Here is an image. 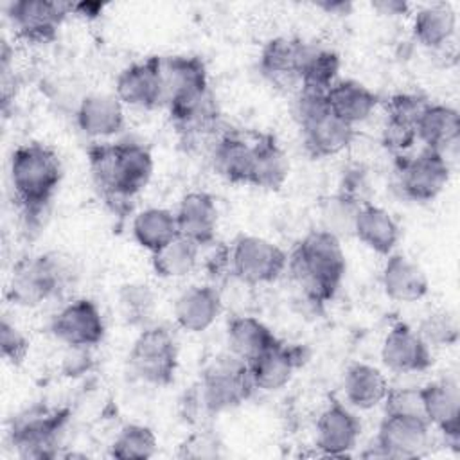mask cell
<instances>
[{"label": "cell", "mask_w": 460, "mask_h": 460, "mask_svg": "<svg viewBox=\"0 0 460 460\" xmlns=\"http://www.w3.org/2000/svg\"><path fill=\"white\" fill-rule=\"evenodd\" d=\"M0 349H2L4 359L14 367L22 365L29 354L27 336L5 316L2 318V323H0Z\"/></svg>", "instance_id": "b9f144b4"}, {"label": "cell", "mask_w": 460, "mask_h": 460, "mask_svg": "<svg viewBox=\"0 0 460 460\" xmlns=\"http://www.w3.org/2000/svg\"><path fill=\"white\" fill-rule=\"evenodd\" d=\"M316 5L322 7V9H325V11L331 13V14H345V13H349V9H350V4H349V2H329V0H325V2H318Z\"/></svg>", "instance_id": "c3c4849f"}, {"label": "cell", "mask_w": 460, "mask_h": 460, "mask_svg": "<svg viewBox=\"0 0 460 460\" xmlns=\"http://www.w3.org/2000/svg\"><path fill=\"white\" fill-rule=\"evenodd\" d=\"M340 66L338 52L313 45L300 72V88L327 92L338 81Z\"/></svg>", "instance_id": "e575fe53"}, {"label": "cell", "mask_w": 460, "mask_h": 460, "mask_svg": "<svg viewBox=\"0 0 460 460\" xmlns=\"http://www.w3.org/2000/svg\"><path fill=\"white\" fill-rule=\"evenodd\" d=\"M232 273L244 284L259 286L277 280L288 268V253L257 235H239L228 253Z\"/></svg>", "instance_id": "ba28073f"}, {"label": "cell", "mask_w": 460, "mask_h": 460, "mask_svg": "<svg viewBox=\"0 0 460 460\" xmlns=\"http://www.w3.org/2000/svg\"><path fill=\"white\" fill-rule=\"evenodd\" d=\"M115 95L122 104L155 110L164 106L160 56H149L122 68L115 81Z\"/></svg>", "instance_id": "9a60e30c"}, {"label": "cell", "mask_w": 460, "mask_h": 460, "mask_svg": "<svg viewBox=\"0 0 460 460\" xmlns=\"http://www.w3.org/2000/svg\"><path fill=\"white\" fill-rule=\"evenodd\" d=\"M381 284L386 296L395 302H417L424 298L429 289L424 270L408 255L394 252L386 255Z\"/></svg>", "instance_id": "484cf974"}, {"label": "cell", "mask_w": 460, "mask_h": 460, "mask_svg": "<svg viewBox=\"0 0 460 460\" xmlns=\"http://www.w3.org/2000/svg\"><path fill=\"white\" fill-rule=\"evenodd\" d=\"M70 352L65 356V372L66 376H79L83 374L84 370L90 368V354L88 350L90 349H84V347H68Z\"/></svg>", "instance_id": "f6af8a7d"}, {"label": "cell", "mask_w": 460, "mask_h": 460, "mask_svg": "<svg viewBox=\"0 0 460 460\" xmlns=\"http://www.w3.org/2000/svg\"><path fill=\"white\" fill-rule=\"evenodd\" d=\"M411 31L413 38L420 45L428 49H440L453 38L456 31L455 9L446 2L429 4L417 11Z\"/></svg>", "instance_id": "1f68e13d"}, {"label": "cell", "mask_w": 460, "mask_h": 460, "mask_svg": "<svg viewBox=\"0 0 460 460\" xmlns=\"http://www.w3.org/2000/svg\"><path fill=\"white\" fill-rule=\"evenodd\" d=\"M381 361L395 374H417L426 372L433 365V352L417 331L397 322L383 340Z\"/></svg>", "instance_id": "2e32d148"}, {"label": "cell", "mask_w": 460, "mask_h": 460, "mask_svg": "<svg viewBox=\"0 0 460 460\" xmlns=\"http://www.w3.org/2000/svg\"><path fill=\"white\" fill-rule=\"evenodd\" d=\"M424 415L455 449L460 444V390L453 379H437L420 386Z\"/></svg>", "instance_id": "e0dca14e"}, {"label": "cell", "mask_w": 460, "mask_h": 460, "mask_svg": "<svg viewBox=\"0 0 460 460\" xmlns=\"http://www.w3.org/2000/svg\"><path fill=\"white\" fill-rule=\"evenodd\" d=\"M252 138L237 129H225L219 133L210 149V162L214 171L230 183H246L250 160H252Z\"/></svg>", "instance_id": "4316f807"}, {"label": "cell", "mask_w": 460, "mask_h": 460, "mask_svg": "<svg viewBox=\"0 0 460 460\" xmlns=\"http://www.w3.org/2000/svg\"><path fill=\"white\" fill-rule=\"evenodd\" d=\"M451 162L435 149L424 147L413 156H397V183L404 198L433 201L447 185Z\"/></svg>", "instance_id": "9c48e42d"}, {"label": "cell", "mask_w": 460, "mask_h": 460, "mask_svg": "<svg viewBox=\"0 0 460 460\" xmlns=\"http://www.w3.org/2000/svg\"><path fill=\"white\" fill-rule=\"evenodd\" d=\"M372 7L381 14H404L408 11V4L401 0H379L374 2Z\"/></svg>", "instance_id": "7dc6e473"}, {"label": "cell", "mask_w": 460, "mask_h": 460, "mask_svg": "<svg viewBox=\"0 0 460 460\" xmlns=\"http://www.w3.org/2000/svg\"><path fill=\"white\" fill-rule=\"evenodd\" d=\"M174 214L180 235L190 239L198 246L210 244L216 239L219 212L216 199L208 192L192 190L185 194Z\"/></svg>", "instance_id": "44dd1931"}, {"label": "cell", "mask_w": 460, "mask_h": 460, "mask_svg": "<svg viewBox=\"0 0 460 460\" xmlns=\"http://www.w3.org/2000/svg\"><path fill=\"white\" fill-rule=\"evenodd\" d=\"M417 332L429 347H451L458 341V322L449 311H433L422 318Z\"/></svg>", "instance_id": "f35d334b"}, {"label": "cell", "mask_w": 460, "mask_h": 460, "mask_svg": "<svg viewBox=\"0 0 460 460\" xmlns=\"http://www.w3.org/2000/svg\"><path fill=\"white\" fill-rule=\"evenodd\" d=\"M158 440L155 431L144 424H126L110 446V456L117 460H147L155 456Z\"/></svg>", "instance_id": "8d00e7d4"}, {"label": "cell", "mask_w": 460, "mask_h": 460, "mask_svg": "<svg viewBox=\"0 0 460 460\" xmlns=\"http://www.w3.org/2000/svg\"><path fill=\"white\" fill-rule=\"evenodd\" d=\"M431 424L417 417L386 415L376 438L361 453L363 458H417L429 446Z\"/></svg>", "instance_id": "30bf717a"}, {"label": "cell", "mask_w": 460, "mask_h": 460, "mask_svg": "<svg viewBox=\"0 0 460 460\" xmlns=\"http://www.w3.org/2000/svg\"><path fill=\"white\" fill-rule=\"evenodd\" d=\"M120 318L133 327H147L155 313V295L146 284H124L117 293Z\"/></svg>", "instance_id": "74e56055"}, {"label": "cell", "mask_w": 460, "mask_h": 460, "mask_svg": "<svg viewBox=\"0 0 460 460\" xmlns=\"http://www.w3.org/2000/svg\"><path fill=\"white\" fill-rule=\"evenodd\" d=\"M219 449H221V444H219L217 437L205 431V429H199V431H194L192 435H189L180 444L178 456H183V458H214V456H219Z\"/></svg>", "instance_id": "7bdbcfd3"}, {"label": "cell", "mask_w": 460, "mask_h": 460, "mask_svg": "<svg viewBox=\"0 0 460 460\" xmlns=\"http://www.w3.org/2000/svg\"><path fill=\"white\" fill-rule=\"evenodd\" d=\"M70 270L58 253L25 255L13 266L7 298L22 307H36L58 296L68 284Z\"/></svg>", "instance_id": "5b68a950"}, {"label": "cell", "mask_w": 460, "mask_h": 460, "mask_svg": "<svg viewBox=\"0 0 460 460\" xmlns=\"http://www.w3.org/2000/svg\"><path fill=\"white\" fill-rule=\"evenodd\" d=\"M223 300L214 286H190L174 302V320L187 332L207 331L221 314Z\"/></svg>", "instance_id": "d4e9b609"}, {"label": "cell", "mask_w": 460, "mask_h": 460, "mask_svg": "<svg viewBox=\"0 0 460 460\" xmlns=\"http://www.w3.org/2000/svg\"><path fill=\"white\" fill-rule=\"evenodd\" d=\"M131 230L135 241L151 253L180 235L176 214L162 207L140 210L133 219Z\"/></svg>", "instance_id": "d6a6232c"}, {"label": "cell", "mask_w": 460, "mask_h": 460, "mask_svg": "<svg viewBox=\"0 0 460 460\" xmlns=\"http://www.w3.org/2000/svg\"><path fill=\"white\" fill-rule=\"evenodd\" d=\"M280 340L255 316H234L226 325L228 352L250 363Z\"/></svg>", "instance_id": "f546056e"}, {"label": "cell", "mask_w": 460, "mask_h": 460, "mask_svg": "<svg viewBox=\"0 0 460 460\" xmlns=\"http://www.w3.org/2000/svg\"><path fill=\"white\" fill-rule=\"evenodd\" d=\"M199 248L190 239L178 235L165 246L151 253V264L158 277L162 279H181L189 275L196 264Z\"/></svg>", "instance_id": "836d02e7"}, {"label": "cell", "mask_w": 460, "mask_h": 460, "mask_svg": "<svg viewBox=\"0 0 460 460\" xmlns=\"http://www.w3.org/2000/svg\"><path fill=\"white\" fill-rule=\"evenodd\" d=\"M52 334L68 347L92 349L104 340L106 323L99 305L90 298H75L58 311Z\"/></svg>", "instance_id": "7c38bea8"}, {"label": "cell", "mask_w": 460, "mask_h": 460, "mask_svg": "<svg viewBox=\"0 0 460 460\" xmlns=\"http://www.w3.org/2000/svg\"><path fill=\"white\" fill-rule=\"evenodd\" d=\"M68 408L32 406L16 415L9 428L11 446L20 458H54L59 455V435L68 422Z\"/></svg>", "instance_id": "8992f818"}, {"label": "cell", "mask_w": 460, "mask_h": 460, "mask_svg": "<svg viewBox=\"0 0 460 460\" xmlns=\"http://www.w3.org/2000/svg\"><path fill=\"white\" fill-rule=\"evenodd\" d=\"M417 140L451 160L460 140V115L453 106L429 102L417 120Z\"/></svg>", "instance_id": "603a6c76"}, {"label": "cell", "mask_w": 460, "mask_h": 460, "mask_svg": "<svg viewBox=\"0 0 460 460\" xmlns=\"http://www.w3.org/2000/svg\"><path fill=\"white\" fill-rule=\"evenodd\" d=\"M386 415H402V417H417L426 419L420 386H401L388 388V394L383 401Z\"/></svg>", "instance_id": "ab89813d"}, {"label": "cell", "mask_w": 460, "mask_h": 460, "mask_svg": "<svg viewBox=\"0 0 460 460\" xmlns=\"http://www.w3.org/2000/svg\"><path fill=\"white\" fill-rule=\"evenodd\" d=\"M289 176V160L279 140L271 133H257L252 140V160L248 185L279 190Z\"/></svg>", "instance_id": "ffe728a7"}, {"label": "cell", "mask_w": 460, "mask_h": 460, "mask_svg": "<svg viewBox=\"0 0 460 460\" xmlns=\"http://www.w3.org/2000/svg\"><path fill=\"white\" fill-rule=\"evenodd\" d=\"M7 13L18 38L29 43H49L56 40L63 20L72 14V2L16 0Z\"/></svg>", "instance_id": "8fae6325"}, {"label": "cell", "mask_w": 460, "mask_h": 460, "mask_svg": "<svg viewBox=\"0 0 460 460\" xmlns=\"http://www.w3.org/2000/svg\"><path fill=\"white\" fill-rule=\"evenodd\" d=\"M75 120L92 138H108L124 128V104L115 93H88L81 99Z\"/></svg>", "instance_id": "cb8c5ba5"}, {"label": "cell", "mask_w": 460, "mask_h": 460, "mask_svg": "<svg viewBox=\"0 0 460 460\" xmlns=\"http://www.w3.org/2000/svg\"><path fill=\"white\" fill-rule=\"evenodd\" d=\"M417 140V131L413 126L386 119L383 128V144L392 153H402L410 149Z\"/></svg>", "instance_id": "ee69618b"}, {"label": "cell", "mask_w": 460, "mask_h": 460, "mask_svg": "<svg viewBox=\"0 0 460 460\" xmlns=\"http://www.w3.org/2000/svg\"><path fill=\"white\" fill-rule=\"evenodd\" d=\"M429 102L431 101L419 93H395L386 102V119L417 128V120Z\"/></svg>", "instance_id": "60d3db41"}, {"label": "cell", "mask_w": 460, "mask_h": 460, "mask_svg": "<svg viewBox=\"0 0 460 460\" xmlns=\"http://www.w3.org/2000/svg\"><path fill=\"white\" fill-rule=\"evenodd\" d=\"M104 4L101 2H72V13L84 20H93L101 16Z\"/></svg>", "instance_id": "bcb514c9"}, {"label": "cell", "mask_w": 460, "mask_h": 460, "mask_svg": "<svg viewBox=\"0 0 460 460\" xmlns=\"http://www.w3.org/2000/svg\"><path fill=\"white\" fill-rule=\"evenodd\" d=\"M354 235L372 252L390 255L399 243L401 230L388 210L374 203H365L356 216Z\"/></svg>", "instance_id": "f1b7e54d"}, {"label": "cell", "mask_w": 460, "mask_h": 460, "mask_svg": "<svg viewBox=\"0 0 460 460\" xmlns=\"http://www.w3.org/2000/svg\"><path fill=\"white\" fill-rule=\"evenodd\" d=\"M9 172L14 198L25 219L32 225L38 223L63 178L58 153L45 144H22L11 155Z\"/></svg>", "instance_id": "3957f363"}, {"label": "cell", "mask_w": 460, "mask_h": 460, "mask_svg": "<svg viewBox=\"0 0 460 460\" xmlns=\"http://www.w3.org/2000/svg\"><path fill=\"white\" fill-rule=\"evenodd\" d=\"M288 270L313 304L329 302L347 270L341 241L320 228L311 230L288 255Z\"/></svg>", "instance_id": "7a4b0ae2"}, {"label": "cell", "mask_w": 460, "mask_h": 460, "mask_svg": "<svg viewBox=\"0 0 460 460\" xmlns=\"http://www.w3.org/2000/svg\"><path fill=\"white\" fill-rule=\"evenodd\" d=\"M178 341L164 325H147L140 331L129 350V368L147 385L167 386L178 368Z\"/></svg>", "instance_id": "52a82bcc"}, {"label": "cell", "mask_w": 460, "mask_h": 460, "mask_svg": "<svg viewBox=\"0 0 460 460\" xmlns=\"http://www.w3.org/2000/svg\"><path fill=\"white\" fill-rule=\"evenodd\" d=\"M388 381L383 372L368 363H352L343 377L345 399L359 410L381 404L388 394Z\"/></svg>", "instance_id": "4dcf8cb0"}, {"label": "cell", "mask_w": 460, "mask_h": 460, "mask_svg": "<svg viewBox=\"0 0 460 460\" xmlns=\"http://www.w3.org/2000/svg\"><path fill=\"white\" fill-rule=\"evenodd\" d=\"M86 155L95 187L117 212H122L151 180L153 155L144 144L93 142Z\"/></svg>", "instance_id": "6da1fadb"}, {"label": "cell", "mask_w": 460, "mask_h": 460, "mask_svg": "<svg viewBox=\"0 0 460 460\" xmlns=\"http://www.w3.org/2000/svg\"><path fill=\"white\" fill-rule=\"evenodd\" d=\"M160 77L164 106L167 108L210 90L207 65L199 56H160Z\"/></svg>", "instance_id": "4fadbf2b"}, {"label": "cell", "mask_w": 460, "mask_h": 460, "mask_svg": "<svg viewBox=\"0 0 460 460\" xmlns=\"http://www.w3.org/2000/svg\"><path fill=\"white\" fill-rule=\"evenodd\" d=\"M361 435L359 419L340 401H331L316 420V447L323 456L349 455Z\"/></svg>", "instance_id": "ac0fdd59"}, {"label": "cell", "mask_w": 460, "mask_h": 460, "mask_svg": "<svg viewBox=\"0 0 460 460\" xmlns=\"http://www.w3.org/2000/svg\"><path fill=\"white\" fill-rule=\"evenodd\" d=\"M311 47V43L300 38H271L261 50L259 68L271 84L298 90L300 72Z\"/></svg>", "instance_id": "5bb4252c"}, {"label": "cell", "mask_w": 460, "mask_h": 460, "mask_svg": "<svg viewBox=\"0 0 460 460\" xmlns=\"http://www.w3.org/2000/svg\"><path fill=\"white\" fill-rule=\"evenodd\" d=\"M253 381L248 370V363L234 354L217 356L201 374L199 385L192 394L190 411L199 408L210 415L237 408L253 392Z\"/></svg>", "instance_id": "277c9868"}, {"label": "cell", "mask_w": 460, "mask_h": 460, "mask_svg": "<svg viewBox=\"0 0 460 460\" xmlns=\"http://www.w3.org/2000/svg\"><path fill=\"white\" fill-rule=\"evenodd\" d=\"M329 110L343 122L354 126L367 120L376 110L379 97L363 83L354 79H338L327 92Z\"/></svg>", "instance_id": "83f0119b"}, {"label": "cell", "mask_w": 460, "mask_h": 460, "mask_svg": "<svg viewBox=\"0 0 460 460\" xmlns=\"http://www.w3.org/2000/svg\"><path fill=\"white\" fill-rule=\"evenodd\" d=\"M359 203L341 192L329 196L320 205V230L332 234L341 241V237L354 235L356 216L361 208Z\"/></svg>", "instance_id": "d590c367"}, {"label": "cell", "mask_w": 460, "mask_h": 460, "mask_svg": "<svg viewBox=\"0 0 460 460\" xmlns=\"http://www.w3.org/2000/svg\"><path fill=\"white\" fill-rule=\"evenodd\" d=\"M305 358V347L279 341L275 347L248 363L253 386L264 392L284 388L291 381L295 370L304 365Z\"/></svg>", "instance_id": "d6986e66"}, {"label": "cell", "mask_w": 460, "mask_h": 460, "mask_svg": "<svg viewBox=\"0 0 460 460\" xmlns=\"http://www.w3.org/2000/svg\"><path fill=\"white\" fill-rule=\"evenodd\" d=\"M307 153L314 158L334 156L354 138V126L338 119L329 108L298 124Z\"/></svg>", "instance_id": "7402d4cb"}]
</instances>
